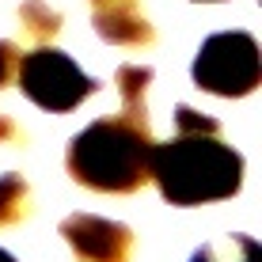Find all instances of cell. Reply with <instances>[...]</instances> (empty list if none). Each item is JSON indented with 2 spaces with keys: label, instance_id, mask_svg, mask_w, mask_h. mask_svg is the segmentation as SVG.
Segmentation results:
<instances>
[{
  "label": "cell",
  "instance_id": "cell-1",
  "mask_svg": "<svg viewBox=\"0 0 262 262\" xmlns=\"http://www.w3.org/2000/svg\"><path fill=\"white\" fill-rule=\"evenodd\" d=\"M179 137L152 144L148 179H156L160 194L171 205H205L232 198L243 183V156L221 141V125L205 114L179 106Z\"/></svg>",
  "mask_w": 262,
  "mask_h": 262
},
{
  "label": "cell",
  "instance_id": "cell-2",
  "mask_svg": "<svg viewBox=\"0 0 262 262\" xmlns=\"http://www.w3.org/2000/svg\"><path fill=\"white\" fill-rule=\"evenodd\" d=\"M148 122L118 114L99 118L84 133L69 141V175L80 186L99 194H129L148 183V152H152Z\"/></svg>",
  "mask_w": 262,
  "mask_h": 262
},
{
  "label": "cell",
  "instance_id": "cell-3",
  "mask_svg": "<svg viewBox=\"0 0 262 262\" xmlns=\"http://www.w3.org/2000/svg\"><path fill=\"white\" fill-rule=\"evenodd\" d=\"M262 80V57L258 42L247 31H221L202 42L194 57V84L202 92L239 99L251 95Z\"/></svg>",
  "mask_w": 262,
  "mask_h": 262
},
{
  "label": "cell",
  "instance_id": "cell-4",
  "mask_svg": "<svg viewBox=\"0 0 262 262\" xmlns=\"http://www.w3.org/2000/svg\"><path fill=\"white\" fill-rule=\"evenodd\" d=\"M15 80H19L23 95L31 103H38L42 111H53V114H65L72 106H80V99H88L99 88L88 72H80V65L72 57H65L61 50H50V46L23 53Z\"/></svg>",
  "mask_w": 262,
  "mask_h": 262
},
{
  "label": "cell",
  "instance_id": "cell-5",
  "mask_svg": "<svg viewBox=\"0 0 262 262\" xmlns=\"http://www.w3.org/2000/svg\"><path fill=\"white\" fill-rule=\"evenodd\" d=\"M61 236L80 262H129L133 232L118 221H103L92 213H72L61 221Z\"/></svg>",
  "mask_w": 262,
  "mask_h": 262
},
{
  "label": "cell",
  "instance_id": "cell-6",
  "mask_svg": "<svg viewBox=\"0 0 262 262\" xmlns=\"http://www.w3.org/2000/svg\"><path fill=\"white\" fill-rule=\"evenodd\" d=\"M95 31L114 46H148L156 38L137 0H95Z\"/></svg>",
  "mask_w": 262,
  "mask_h": 262
},
{
  "label": "cell",
  "instance_id": "cell-7",
  "mask_svg": "<svg viewBox=\"0 0 262 262\" xmlns=\"http://www.w3.org/2000/svg\"><path fill=\"white\" fill-rule=\"evenodd\" d=\"M152 80V69L148 65H122L118 69V95H122V114H129V118H144V88H148Z\"/></svg>",
  "mask_w": 262,
  "mask_h": 262
},
{
  "label": "cell",
  "instance_id": "cell-8",
  "mask_svg": "<svg viewBox=\"0 0 262 262\" xmlns=\"http://www.w3.org/2000/svg\"><path fill=\"white\" fill-rule=\"evenodd\" d=\"M262 251L251 236H228L224 243H205L194 251L190 262H258Z\"/></svg>",
  "mask_w": 262,
  "mask_h": 262
},
{
  "label": "cell",
  "instance_id": "cell-9",
  "mask_svg": "<svg viewBox=\"0 0 262 262\" xmlns=\"http://www.w3.org/2000/svg\"><path fill=\"white\" fill-rule=\"evenodd\" d=\"M31 213V186L23 175H0V224H15Z\"/></svg>",
  "mask_w": 262,
  "mask_h": 262
},
{
  "label": "cell",
  "instance_id": "cell-10",
  "mask_svg": "<svg viewBox=\"0 0 262 262\" xmlns=\"http://www.w3.org/2000/svg\"><path fill=\"white\" fill-rule=\"evenodd\" d=\"M19 23H23V31L31 34V38H53V34L61 31V15L53 12L46 0H23Z\"/></svg>",
  "mask_w": 262,
  "mask_h": 262
},
{
  "label": "cell",
  "instance_id": "cell-11",
  "mask_svg": "<svg viewBox=\"0 0 262 262\" xmlns=\"http://www.w3.org/2000/svg\"><path fill=\"white\" fill-rule=\"evenodd\" d=\"M19 61H23L19 46H15V42H8V38H0V88H8V84L15 80Z\"/></svg>",
  "mask_w": 262,
  "mask_h": 262
},
{
  "label": "cell",
  "instance_id": "cell-12",
  "mask_svg": "<svg viewBox=\"0 0 262 262\" xmlns=\"http://www.w3.org/2000/svg\"><path fill=\"white\" fill-rule=\"evenodd\" d=\"M15 137H19V129H15L8 118H0V141H15Z\"/></svg>",
  "mask_w": 262,
  "mask_h": 262
},
{
  "label": "cell",
  "instance_id": "cell-13",
  "mask_svg": "<svg viewBox=\"0 0 262 262\" xmlns=\"http://www.w3.org/2000/svg\"><path fill=\"white\" fill-rule=\"evenodd\" d=\"M0 262H15V258H12V255H8V251H4V247H0Z\"/></svg>",
  "mask_w": 262,
  "mask_h": 262
}]
</instances>
